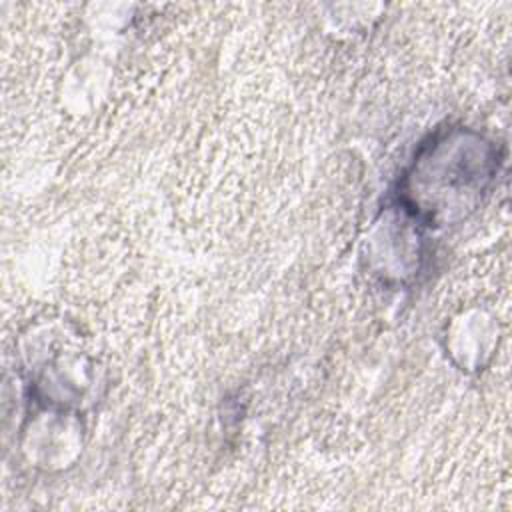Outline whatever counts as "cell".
<instances>
[{
	"instance_id": "6da1fadb",
	"label": "cell",
	"mask_w": 512,
	"mask_h": 512,
	"mask_svg": "<svg viewBox=\"0 0 512 512\" xmlns=\"http://www.w3.org/2000/svg\"><path fill=\"white\" fill-rule=\"evenodd\" d=\"M476 148L478 142L446 136L424 150L406 176L404 194L410 208L430 220H448L468 206L470 196L482 192L490 178L484 168L488 160H482V154L468 160Z\"/></svg>"
}]
</instances>
